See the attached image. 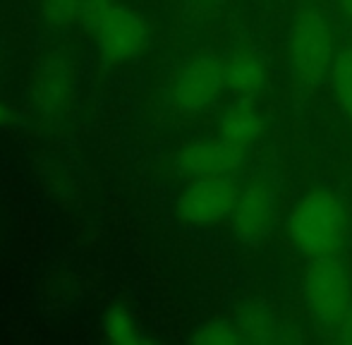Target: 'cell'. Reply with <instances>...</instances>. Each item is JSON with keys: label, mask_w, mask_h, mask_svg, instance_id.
<instances>
[{"label": "cell", "mask_w": 352, "mask_h": 345, "mask_svg": "<svg viewBox=\"0 0 352 345\" xmlns=\"http://www.w3.org/2000/svg\"><path fill=\"white\" fill-rule=\"evenodd\" d=\"M287 233L307 261L338 257L345 233V206L331 190H311L295 204Z\"/></svg>", "instance_id": "1"}, {"label": "cell", "mask_w": 352, "mask_h": 345, "mask_svg": "<svg viewBox=\"0 0 352 345\" xmlns=\"http://www.w3.org/2000/svg\"><path fill=\"white\" fill-rule=\"evenodd\" d=\"M336 51L333 32L319 8L305 5L297 10L287 32V58L295 80L305 87H319L329 77Z\"/></svg>", "instance_id": "2"}, {"label": "cell", "mask_w": 352, "mask_h": 345, "mask_svg": "<svg viewBox=\"0 0 352 345\" xmlns=\"http://www.w3.org/2000/svg\"><path fill=\"white\" fill-rule=\"evenodd\" d=\"M84 17L91 29L98 53L111 65L132 63L146 43V27L142 17L113 0H89Z\"/></svg>", "instance_id": "3"}, {"label": "cell", "mask_w": 352, "mask_h": 345, "mask_svg": "<svg viewBox=\"0 0 352 345\" xmlns=\"http://www.w3.org/2000/svg\"><path fill=\"white\" fill-rule=\"evenodd\" d=\"M305 300L309 314L324 329H338L352 309V278L340 257L307 261Z\"/></svg>", "instance_id": "4"}, {"label": "cell", "mask_w": 352, "mask_h": 345, "mask_svg": "<svg viewBox=\"0 0 352 345\" xmlns=\"http://www.w3.org/2000/svg\"><path fill=\"white\" fill-rule=\"evenodd\" d=\"M278 209V187L269 175H254L240 185L230 228L242 245H259L271 233Z\"/></svg>", "instance_id": "5"}, {"label": "cell", "mask_w": 352, "mask_h": 345, "mask_svg": "<svg viewBox=\"0 0 352 345\" xmlns=\"http://www.w3.org/2000/svg\"><path fill=\"white\" fill-rule=\"evenodd\" d=\"M226 89L223 60L216 56H197L182 63L173 75L168 96L182 113H201L221 96Z\"/></svg>", "instance_id": "6"}, {"label": "cell", "mask_w": 352, "mask_h": 345, "mask_svg": "<svg viewBox=\"0 0 352 345\" xmlns=\"http://www.w3.org/2000/svg\"><path fill=\"white\" fill-rule=\"evenodd\" d=\"M240 185L230 175L192 177V182L177 197V214L192 225H211L230 219L235 209Z\"/></svg>", "instance_id": "7"}, {"label": "cell", "mask_w": 352, "mask_h": 345, "mask_svg": "<svg viewBox=\"0 0 352 345\" xmlns=\"http://www.w3.org/2000/svg\"><path fill=\"white\" fill-rule=\"evenodd\" d=\"M247 149L216 135L195 140L177 154V168L190 177H221L230 175L245 164Z\"/></svg>", "instance_id": "8"}, {"label": "cell", "mask_w": 352, "mask_h": 345, "mask_svg": "<svg viewBox=\"0 0 352 345\" xmlns=\"http://www.w3.org/2000/svg\"><path fill=\"white\" fill-rule=\"evenodd\" d=\"M223 60V80L226 89L237 98H254L266 87L264 60L250 48H235Z\"/></svg>", "instance_id": "9"}, {"label": "cell", "mask_w": 352, "mask_h": 345, "mask_svg": "<svg viewBox=\"0 0 352 345\" xmlns=\"http://www.w3.org/2000/svg\"><path fill=\"white\" fill-rule=\"evenodd\" d=\"M218 135L242 149H250L264 135V115L252 98H235L218 118Z\"/></svg>", "instance_id": "10"}, {"label": "cell", "mask_w": 352, "mask_h": 345, "mask_svg": "<svg viewBox=\"0 0 352 345\" xmlns=\"http://www.w3.org/2000/svg\"><path fill=\"white\" fill-rule=\"evenodd\" d=\"M34 96L38 106L48 113H56L65 108L74 98V72L65 60H48L41 67L34 85Z\"/></svg>", "instance_id": "11"}, {"label": "cell", "mask_w": 352, "mask_h": 345, "mask_svg": "<svg viewBox=\"0 0 352 345\" xmlns=\"http://www.w3.org/2000/svg\"><path fill=\"white\" fill-rule=\"evenodd\" d=\"M101 333L108 343L116 345H142L146 343L140 322L132 317L127 309L122 307H111L101 317Z\"/></svg>", "instance_id": "12"}, {"label": "cell", "mask_w": 352, "mask_h": 345, "mask_svg": "<svg viewBox=\"0 0 352 345\" xmlns=\"http://www.w3.org/2000/svg\"><path fill=\"white\" fill-rule=\"evenodd\" d=\"M331 89L345 120L352 125V46H338L331 65Z\"/></svg>", "instance_id": "13"}, {"label": "cell", "mask_w": 352, "mask_h": 345, "mask_svg": "<svg viewBox=\"0 0 352 345\" xmlns=\"http://www.w3.org/2000/svg\"><path fill=\"white\" fill-rule=\"evenodd\" d=\"M192 343H201V345H242L250 343L247 341V333L242 329V324H232V322H206L199 324L195 329V333L190 336Z\"/></svg>", "instance_id": "14"}, {"label": "cell", "mask_w": 352, "mask_h": 345, "mask_svg": "<svg viewBox=\"0 0 352 345\" xmlns=\"http://www.w3.org/2000/svg\"><path fill=\"white\" fill-rule=\"evenodd\" d=\"M89 0H46L43 12L51 24H67L77 12H84Z\"/></svg>", "instance_id": "15"}, {"label": "cell", "mask_w": 352, "mask_h": 345, "mask_svg": "<svg viewBox=\"0 0 352 345\" xmlns=\"http://www.w3.org/2000/svg\"><path fill=\"white\" fill-rule=\"evenodd\" d=\"M336 10H338L340 22L352 29V0H336Z\"/></svg>", "instance_id": "16"}, {"label": "cell", "mask_w": 352, "mask_h": 345, "mask_svg": "<svg viewBox=\"0 0 352 345\" xmlns=\"http://www.w3.org/2000/svg\"><path fill=\"white\" fill-rule=\"evenodd\" d=\"M336 331H338V338L343 343H352V309L345 314V319L338 324V329H336Z\"/></svg>", "instance_id": "17"}, {"label": "cell", "mask_w": 352, "mask_h": 345, "mask_svg": "<svg viewBox=\"0 0 352 345\" xmlns=\"http://www.w3.org/2000/svg\"><path fill=\"white\" fill-rule=\"evenodd\" d=\"M8 118H10V111H8V106H5V103L0 101V125H5V122H8Z\"/></svg>", "instance_id": "18"}]
</instances>
